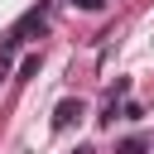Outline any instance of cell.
Returning a JSON list of instances; mask_svg holds the SVG:
<instances>
[{
    "label": "cell",
    "instance_id": "3957f363",
    "mask_svg": "<svg viewBox=\"0 0 154 154\" xmlns=\"http://www.w3.org/2000/svg\"><path fill=\"white\" fill-rule=\"evenodd\" d=\"M34 72H38V53H29V58H24V63H19V82H29V77H34Z\"/></svg>",
    "mask_w": 154,
    "mask_h": 154
},
{
    "label": "cell",
    "instance_id": "277c9868",
    "mask_svg": "<svg viewBox=\"0 0 154 154\" xmlns=\"http://www.w3.org/2000/svg\"><path fill=\"white\" fill-rule=\"evenodd\" d=\"M72 5H77V10H101L106 0H72Z\"/></svg>",
    "mask_w": 154,
    "mask_h": 154
},
{
    "label": "cell",
    "instance_id": "7a4b0ae2",
    "mask_svg": "<svg viewBox=\"0 0 154 154\" xmlns=\"http://www.w3.org/2000/svg\"><path fill=\"white\" fill-rule=\"evenodd\" d=\"M116 154H149V140L130 135V140H120V144H116Z\"/></svg>",
    "mask_w": 154,
    "mask_h": 154
},
{
    "label": "cell",
    "instance_id": "6da1fadb",
    "mask_svg": "<svg viewBox=\"0 0 154 154\" xmlns=\"http://www.w3.org/2000/svg\"><path fill=\"white\" fill-rule=\"evenodd\" d=\"M77 116H82V101H72V96H67V101H58V111H53V130H67Z\"/></svg>",
    "mask_w": 154,
    "mask_h": 154
},
{
    "label": "cell",
    "instance_id": "5b68a950",
    "mask_svg": "<svg viewBox=\"0 0 154 154\" xmlns=\"http://www.w3.org/2000/svg\"><path fill=\"white\" fill-rule=\"evenodd\" d=\"M77 154H91V149H77Z\"/></svg>",
    "mask_w": 154,
    "mask_h": 154
}]
</instances>
